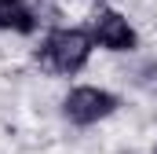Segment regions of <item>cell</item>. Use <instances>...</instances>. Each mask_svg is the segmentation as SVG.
Returning <instances> with one entry per match:
<instances>
[{
  "mask_svg": "<svg viewBox=\"0 0 157 154\" xmlns=\"http://www.w3.org/2000/svg\"><path fill=\"white\" fill-rule=\"evenodd\" d=\"M121 107V99L106 88H95V84H77L70 88V95L62 99V117L77 128H91L106 117H113Z\"/></svg>",
  "mask_w": 157,
  "mask_h": 154,
  "instance_id": "obj_2",
  "label": "cell"
},
{
  "mask_svg": "<svg viewBox=\"0 0 157 154\" xmlns=\"http://www.w3.org/2000/svg\"><path fill=\"white\" fill-rule=\"evenodd\" d=\"M150 154H157V147H154V151H150Z\"/></svg>",
  "mask_w": 157,
  "mask_h": 154,
  "instance_id": "obj_5",
  "label": "cell"
},
{
  "mask_svg": "<svg viewBox=\"0 0 157 154\" xmlns=\"http://www.w3.org/2000/svg\"><path fill=\"white\" fill-rule=\"evenodd\" d=\"M88 33L95 40V48H106V51H135L139 48L135 26L121 11H113V7H99L88 18Z\"/></svg>",
  "mask_w": 157,
  "mask_h": 154,
  "instance_id": "obj_3",
  "label": "cell"
},
{
  "mask_svg": "<svg viewBox=\"0 0 157 154\" xmlns=\"http://www.w3.org/2000/svg\"><path fill=\"white\" fill-rule=\"evenodd\" d=\"M37 26H40V18L26 0H0V33L29 37V33H37Z\"/></svg>",
  "mask_w": 157,
  "mask_h": 154,
  "instance_id": "obj_4",
  "label": "cell"
},
{
  "mask_svg": "<svg viewBox=\"0 0 157 154\" xmlns=\"http://www.w3.org/2000/svg\"><path fill=\"white\" fill-rule=\"evenodd\" d=\"M91 51H95V40L88 33V26L84 30L80 26H55L48 37L40 40V48L33 51V59H37L44 70H51V74L73 77V74H80L88 66Z\"/></svg>",
  "mask_w": 157,
  "mask_h": 154,
  "instance_id": "obj_1",
  "label": "cell"
}]
</instances>
